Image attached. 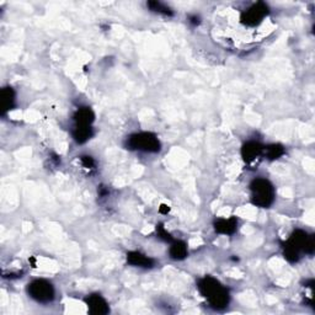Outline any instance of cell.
<instances>
[{"label":"cell","instance_id":"obj_17","mask_svg":"<svg viewBox=\"0 0 315 315\" xmlns=\"http://www.w3.org/2000/svg\"><path fill=\"white\" fill-rule=\"evenodd\" d=\"M81 161H83V164L85 165L86 167H89V169H91V167L94 166V160L91 157H81Z\"/></svg>","mask_w":315,"mask_h":315},{"label":"cell","instance_id":"obj_16","mask_svg":"<svg viewBox=\"0 0 315 315\" xmlns=\"http://www.w3.org/2000/svg\"><path fill=\"white\" fill-rule=\"evenodd\" d=\"M147 5L153 10V11H155V12H159V14H164V15H169V16H171L172 15L171 10H170L167 6H165L164 4H161V2L150 1V2H148Z\"/></svg>","mask_w":315,"mask_h":315},{"label":"cell","instance_id":"obj_1","mask_svg":"<svg viewBox=\"0 0 315 315\" xmlns=\"http://www.w3.org/2000/svg\"><path fill=\"white\" fill-rule=\"evenodd\" d=\"M198 289L214 309H223L229 303V293L216 278L204 277L199 281Z\"/></svg>","mask_w":315,"mask_h":315},{"label":"cell","instance_id":"obj_11","mask_svg":"<svg viewBox=\"0 0 315 315\" xmlns=\"http://www.w3.org/2000/svg\"><path fill=\"white\" fill-rule=\"evenodd\" d=\"M216 230L220 234H233L236 230V219H219L216 221Z\"/></svg>","mask_w":315,"mask_h":315},{"label":"cell","instance_id":"obj_8","mask_svg":"<svg viewBox=\"0 0 315 315\" xmlns=\"http://www.w3.org/2000/svg\"><path fill=\"white\" fill-rule=\"evenodd\" d=\"M263 148L256 142H248L243 147V158L246 162H252L260 158Z\"/></svg>","mask_w":315,"mask_h":315},{"label":"cell","instance_id":"obj_3","mask_svg":"<svg viewBox=\"0 0 315 315\" xmlns=\"http://www.w3.org/2000/svg\"><path fill=\"white\" fill-rule=\"evenodd\" d=\"M251 199L258 207H268L275 199V189L266 179H255L250 185Z\"/></svg>","mask_w":315,"mask_h":315},{"label":"cell","instance_id":"obj_14","mask_svg":"<svg viewBox=\"0 0 315 315\" xmlns=\"http://www.w3.org/2000/svg\"><path fill=\"white\" fill-rule=\"evenodd\" d=\"M14 101V91L11 88L2 89L1 91V106L2 110H9Z\"/></svg>","mask_w":315,"mask_h":315},{"label":"cell","instance_id":"obj_9","mask_svg":"<svg viewBox=\"0 0 315 315\" xmlns=\"http://www.w3.org/2000/svg\"><path fill=\"white\" fill-rule=\"evenodd\" d=\"M127 261L133 266H137V267H152L153 266V260L149 258L148 256L143 255V253L137 252V251H133L127 255Z\"/></svg>","mask_w":315,"mask_h":315},{"label":"cell","instance_id":"obj_12","mask_svg":"<svg viewBox=\"0 0 315 315\" xmlns=\"http://www.w3.org/2000/svg\"><path fill=\"white\" fill-rule=\"evenodd\" d=\"M170 256L174 260H184L187 256V246L182 241H175L170 248Z\"/></svg>","mask_w":315,"mask_h":315},{"label":"cell","instance_id":"obj_4","mask_svg":"<svg viewBox=\"0 0 315 315\" xmlns=\"http://www.w3.org/2000/svg\"><path fill=\"white\" fill-rule=\"evenodd\" d=\"M128 147L139 152L157 153L160 150V142L152 133L143 132L130 135L128 139Z\"/></svg>","mask_w":315,"mask_h":315},{"label":"cell","instance_id":"obj_13","mask_svg":"<svg viewBox=\"0 0 315 315\" xmlns=\"http://www.w3.org/2000/svg\"><path fill=\"white\" fill-rule=\"evenodd\" d=\"M91 134H93V132H91L90 126H76L73 137L78 143H84L90 139Z\"/></svg>","mask_w":315,"mask_h":315},{"label":"cell","instance_id":"obj_10","mask_svg":"<svg viewBox=\"0 0 315 315\" xmlns=\"http://www.w3.org/2000/svg\"><path fill=\"white\" fill-rule=\"evenodd\" d=\"M94 112L91 111L90 107H81L74 115V120H75L76 126H90L91 122L94 121Z\"/></svg>","mask_w":315,"mask_h":315},{"label":"cell","instance_id":"obj_7","mask_svg":"<svg viewBox=\"0 0 315 315\" xmlns=\"http://www.w3.org/2000/svg\"><path fill=\"white\" fill-rule=\"evenodd\" d=\"M89 310L93 314H106L108 313V304L101 295L94 294L86 299Z\"/></svg>","mask_w":315,"mask_h":315},{"label":"cell","instance_id":"obj_6","mask_svg":"<svg viewBox=\"0 0 315 315\" xmlns=\"http://www.w3.org/2000/svg\"><path fill=\"white\" fill-rule=\"evenodd\" d=\"M267 14V5L263 2H256L241 12L240 22L248 27H256L266 19Z\"/></svg>","mask_w":315,"mask_h":315},{"label":"cell","instance_id":"obj_2","mask_svg":"<svg viewBox=\"0 0 315 315\" xmlns=\"http://www.w3.org/2000/svg\"><path fill=\"white\" fill-rule=\"evenodd\" d=\"M300 251L312 253L314 251V239L303 230H295L284 246V256L294 262L299 258Z\"/></svg>","mask_w":315,"mask_h":315},{"label":"cell","instance_id":"obj_5","mask_svg":"<svg viewBox=\"0 0 315 315\" xmlns=\"http://www.w3.org/2000/svg\"><path fill=\"white\" fill-rule=\"evenodd\" d=\"M29 294L38 303H49L54 298V288L48 281L34 280L29 284Z\"/></svg>","mask_w":315,"mask_h":315},{"label":"cell","instance_id":"obj_15","mask_svg":"<svg viewBox=\"0 0 315 315\" xmlns=\"http://www.w3.org/2000/svg\"><path fill=\"white\" fill-rule=\"evenodd\" d=\"M265 149V153L267 154L268 159L273 160V159H278L281 155L283 154V148L278 144H272V145H268L267 148H263Z\"/></svg>","mask_w":315,"mask_h":315}]
</instances>
